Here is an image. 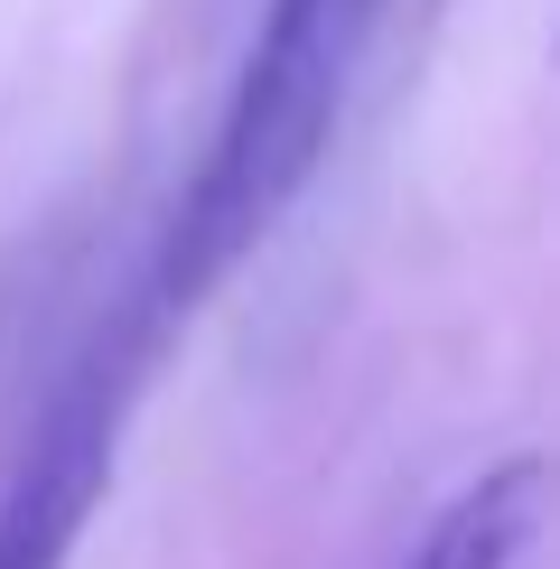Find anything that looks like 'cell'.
<instances>
[{"label": "cell", "mask_w": 560, "mask_h": 569, "mask_svg": "<svg viewBox=\"0 0 560 569\" xmlns=\"http://www.w3.org/2000/svg\"><path fill=\"white\" fill-rule=\"evenodd\" d=\"M383 10L392 0H271L262 10L243 66H233V93L216 112V140H206L197 178H187V197L169 216V243L150 262L159 318L216 299L252 262V243H271L280 216L309 197Z\"/></svg>", "instance_id": "6da1fadb"}, {"label": "cell", "mask_w": 560, "mask_h": 569, "mask_svg": "<svg viewBox=\"0 0 560 569\" xmlns=\"http://www.w3.org/2000/svg\"><path fill=\"white\" fill-rule=\"evenodd\" d=\"M150 337H159V308H122L103 337H84V355L38 401L29 439L10 458V486H0V569L76 560V541L93 532V513L112 495V458H122V420H131L140 365H150Z\"/></svg>", "instance_id": "7a4b0ae2"}, {"label": "cell", "mask_w": 560, "mask_h": 569, "mask_svg": "<svg viewBox=\"0 0 560 569\" xmlns=\"http://www.w3.org/2000/svg\"><path fill=\"white\" fill-rule=\"evenodd\" d=\"M532 523H542V458H504L430 513L402 569H513Z\"/></svg>", "instance_id": "3957f363"}]
</instances>
